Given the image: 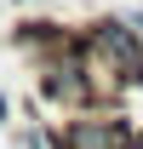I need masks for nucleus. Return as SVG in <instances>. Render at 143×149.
I'll return each instance as SVG.
<instances>
[{
  "label": "nucleus",
  "mask_w": 143,
  "mask_h": 149,
  "mask_svg": "<svg viewBox=\"0 0 143 149\" xmlns=\"http://www.w3.org/2000/svg\"><path fill=\"white\" fill-rule=\"evenodd\" d=\"M0 126H6V97H0Z\"/></svg>",
  "instance_id": "39448f33"
},
{
  "label": "nucleus",
  "mask_w": 143,
  "mask_h": 149,
  "mask_svg": "<svg viewBox=\"0 0 143 149\" xmlns=\"http://www.w3.org/2000/svg\"><path fill=\"white\" fill-rule=\"evenodd\" d=\"M63 143L69 149H143L137 126L120 120V115H74L63 126Z\"/></svg>",
  "instance_id": "7ed1b4c3"
},
{
  "label": "nucleus",
  "mask_w": 143,
  "mask_h": 149,
  "mask_svg": "<svg viewBox=\"0 0 143 149\" xmlns=\"http://www.w3.org/2000/svg\"><path fill=\"white\" fill-rule=\"evenodd\" d=\"M74 57H80L97 103L120 97L126 86L143 80V40L132 35L126 17H103V23H92L86 35H74Z\"/></svg>",
  "instance_id": "f257e3e1"
},
{
  "label": "nucleus",
  "mask_w": 143,
  "mask_h": 149,
  "mask_svg": "<svg viewBox=\"0 0 143 149\" xmlns=\"http://www.w3.org/2000/svg\"><path fill=\"white\" fill-rule=\"evenodd\" d=\"M126 23H132V35L143 40V6H137V12H132V17H126Z\"/></svg>",
  "instance_id": "20e7f679"
},
{
  "label": "nucleus",
  "mask_w": 143,
  "mask_h": 149,
  "mask_svg": "<svg viewBox=\"0 0 143 149\" xmlns=\"http://www.w3.org/2000/svg\"><path fill=\"white\" fill-rule=\"evenodd\" d=\"M40 97H52L63 109H92V103H97L86 69H80V57H74V46L57 52V57H40Z\"/></svg>",
  "instance_id": "f03ea898"
}]
</instances>
